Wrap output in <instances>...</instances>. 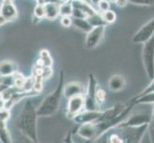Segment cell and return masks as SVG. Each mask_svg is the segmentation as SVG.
I'll use <instances>...</instances> for the list:
<instances>
[{"label": "cell", "mask_w": 154, "mask_h": 143, "mask_svg": "<svg viewBox=\"0 0 154 143\" xmlns=\"http://www.w3.org/2000/svg\"><path fill=\"white\" fill-rule=\"evenodd\" d=\"M152 92H154V78L152 79V80H150L149 85H148L146 88H145L144 90H143V91L140 94H138L137 95H135L134 97H142V95L146 94H149V93H152Z\"/></svg>", "instance_id": "cell-31"}, {"label": "cell", "mask_w": 154, "mask_h": 143, "mask_svg": "<svg viewBox=\"0 0 154 143\" xmlns=\"http://www.w3.org/2000/svg\"><path fill=\"white\" fill-rule=\"evenodd\" d=\"M89 1H90V3H91L92 5H93V6L95 7V8H96V6H97V4L100 1V0H89Z\"/></svg>", "instance_id": "cell-38"}, {"label": "cell", "mask_w": 154, "mask_h": 143, "mask_svg": "<svg viewBox=\"0 0 154 143\" xmlns=\"http://www.w3.org/2000/svg\"><path fill=\"white\" fill-rule=\"evenodd\" d=\"M60 24L65 28L71 27L73 24V17L72 16H60Z\"/></svg>", "instance_id": "cell-33"}, {"label": "cell", "mask_w": 154, "mask_h": 143, "mask_svg": "<svg viewBox=\"0 0 154 143\" xmlns=\"http://www.w3.org/2000/svg\"><path fill=\"white\" fill-rule=\"evenodd\" d=\"M102 115V110L99 111H85L83 110L82 112L76 115L72 120L78 124H82V123H89V122H97L100 118Z\"/></svg>", "instance_id": "cell-10"}, {"label": "cell", "mask_w": 154, "mask_h": 143, "mask_svg": "<svg viewBox=\"0 0 154 143\" xmlns=\"http://www.w3.org/2000/svg\"><path fill=\"white\" fill-rule=\"evenodd\" d=\"M67 107H66V115L68 118L72 119L76 115L79 114L84 110V95L79 94L76 97L68 98Z\"/></svg>", "instance_id": "cell-7"}, {"label": "cell", "mask_w": 154, "mask_h": 143, "mask_svg": "<svg viewBox=\"0 0 154 143\" xmlns=\"http://www.w3.org/2000/svg\"><path fill=\"white\" fill-rule=\"evenodd\" d=\"M154 34V17L138 30L132 37V42L136 44H143Z\"/></svg>", "instance_id": "cell-8"}, {"label": "cell", "mask_w": 154, "mask_h": 143, "mask_svg": "<svg viewBox=\"0 0 154 143\" xmlns=\"http://www.w3.org/2000/svg\"><path fill=\"white\" fill-rule=\"evenodd\" d=\"M14 86L15 88H18L21 90V88H22L23 84L25 82V79L26 77L21 73L20 72L17 71L14 73Z\"/></svg>", "instance_id": "cell-27"}, {"label": "cell", "mask_w": 154, "mask_h": 143, "mask_svg": "<svg viewBox=\"0 0 154 143\" xmlns=\"http://www.w3.org/2000/svg\"><path fill=\"white\" fill-rule=\"evenodd\" d=\"M38 115L36 114L35 107L30 99H27L19 113L17 127L20 133L33 142L38 141Z\"/></svg>", "instance_id": "cell-1"}, {"label": "cell", "mask_w": 154, "mask_h": 143, "mask_svg": "<svg viewBox=\"0 0 154 143\" xmlns=\"http://www.w3.org/2000/svg\"><path fill=\"white\" fill-rule=\"evenodd\" d=\"M128 101L134 106L139 104H154V92L144 94L140 97H132Z\"/></svg>", "instance_id": "cell-18"}, {"label": "cell", "mask_w": 154, "mask_h": 143, "mask_svg": "<svg viewBox=\"0 0 154 143\" xmlns=\"http://www.w3.org/2000/svg\"><path fill=\"white\" fill-rule=\"evenodd\" d=\"M150 118L151 115L147 114L133 115L131 116H128L123 122H121L116 127V129H121L124 128V127H128V126H141L144 124H148L150 122Z\"/></svg>", "instance_id": "cell-11"}, {"label": "cell", "mask_w": 154, "mask_h": 143, "mask_svg": "<svg viewBox=\"0 0 154 143\" xmlns=\"http://www.w3.org/2000/svg\"><path fill=\"white\" fill-rule=\"evenodd\" d=\"M53 75V67H43L42 68V73L41 76L44 79H48L52 76Z\"/></svg>", "instance_id": "cell-34"}, {"label": "cell", "mask_w": 154, "mask_h": 143, "mask_svg": "<svg viewBox=\"0 0 154 143\" xmlns=\"http://www.w3.org/2000/svg\"><path fill=\"white\" fill-rule=\"evenodd\" d=\"M9 22V21L5 18L3 15H1L0 14V27H1V26H3V25H5V24H7Z\"/></svg>", "instance_id": "cell-37"}, {"label": "cell", "mask_w": 154, "mask_h": 143, "mask_svg": "<svg viewBox=\"0 0 154 143\" xmlns=\"http://www.w3.org/2000/svg\"><path fill=\"white\" fill-rule=\"evenodd\" d=\"M107 1H109L110 3H115L116 0H107Z\"/></svg>", "instance_id": "cell-42"}, {"label": "cell", "mask_w": 154, "mask_h": 143, "mask_svg": "<svg viewBox=\"0 0 154 143\" xmlns=\"http://www.w3.org/2000/svg\"><path fill=\"white\" fill-rule=\"evenodd\" d=\"M89 23L92 25V27H97V26H107L104 22V20L102 16V13H99L98 10L95 13H93L92 15H90V16L87 17Z\"/></svg>", "instance_id": "cell-22"}, {"label": "cell", "mask_w": 154, "mask_h": 143, "mask_svg": "<svg viewBox=\"0 0 154 143\" xmlns=\"http://www.w3.org/2000/svg\"><path fill=\"white\" fill-rule=\"evenodd\" d=\"M38 60L43 67H53V64H54V60H53L50 52L45 49L39 52Z\"/></svg>", "instance_id": "cell-20"}, {"label": "cell", "mask_w": 154, "mask_h": 143, "mask_svg": "<svg viewBox=\"0 0 154 143\" xmlns=\"http://www.w3.org/2000/svg\"><path fill=\"white\" fill-rule=\"evenodd\" d=\"M63 86H64V71L60 70L57 88L48 95H46L43 101L36 109V114L38 116L50 118L57 112L63 97Z\"/></svg>", "instance_id": "cell-2"}, {"label": "cell", "mask_w": 154, "mask_h": 143, "mask_svg": "<svg viewBox=\"0 0 154 143\" xmlns=\"http://www.w3.org/2000/svg\"><path fill=\"white\" fill-rule=\"evenodd\" d=\"M2 2H14V0H1Z\"/></svg>", "instance_id": "cell-41"}, {"label": "cell", "mask_w": 154, "mask_h": 143, "mask_svg": "<svg viewBox=\"0 0 154 143\" xmlns=\"http://www.w3.org/2000/svg\"><path fill=\"white\" fill-rule=\"evenodd\" d=\"M142 52V59L143 64L147 77L149 80L154 78V34L145 42Z\"/></svg>", "instance_id": "cell-3"}, {"label": "cell", "mask_w": 154, "mask_h": 143, "mask_svg": "<svg viewBox=\"0 0 154 143\" xmlns=\"http://www.w3.org/2000/svg\"><path fill=\"white\" fill-rule=\"evenodd\" d=\"M18 71L17 65L12 60L4 59L0 61V76H11Z\"/></svg>", "instance_id": "cell-15"}, {"label": "cell", "mask_w": 154, "mask_h": 143, "mask_svg": "<svg viewBox=\"0 0 154 143\" xmlns=\"http://www.w3.org/2000/svg\"><path fill=\"white\" fill-rule=\"evenodd\" d=\"M11 118V111L7 109H0V121L8 122Z\"/></svg>", "instance_id": "cell-32"}, {"label": "cell", "mask_w": 154, "mask_h": 143, "mask_svg": "<svg viewBox=\"0 0 154 143\" xmlns=\"http://www.w3.org/2000/svg\"><path fill=\"white\" fill-rule=\"evenodd\" d=\"M85 93V87L82 83L73 81L69 83H64L63 86V97L65 98H70L72 97H76L79 94H84Z\"/></svg>", "instance_id": "cell-12"}, {"label": "cell", "mask_w": 154, "mask_h": 143, "mask_svg": "<svg viewBox=\"0 0 154 143\" xmlns=\"http://www.w3.org/2000/svg\"><path fill=\"white\" fill-rule=\"evenodd\" d=\"M100 13H102V16H103V18L104 20V22L107 25H111V24L115 23V21L117 19V14H116V13L114 12V10L109 9V10H105V12Z\"/></svg>", "instance_id": "cell-25"}, {"label": "cell", "mask_w": 154, "mask_h": 143, "mask_svg": "<svg viewBox=\"0 0 154 143\" xmlns=\"http://www.w3.org/2000/svg\"><path fill=\"white\" fill-rule=\"evenodd\" d=\"M108 89L112 92H120L124 90L126 86L125 77L122 75H114L112 76L107 82Z\"/></svg>", "instance_id": "cell-14"}, {"label": "cell", "mask_w": 154, "mask_h": 143, "mask_svg": "<svg viewBox=\"0 0 154 143\" xmlns=\"http://www.w3.org/2000/svg\"><path fill=\"white\" fill-rule=\"evenodd\" d=\"M0 14L6 18L9 22L14 21L18 16V10L14 2H1L0 5Z\"/></svg>", "instance_id": "cell-13"}, {"label": "cell", "mask_w": 154, "mask_h": 143, "mask_svg": "<svg viewBox=\"0 0 154 143\" xmlns=\"http://www.w3.org/2000/svg\"><path fill=\"white\" fill-rule=\"evenodd\" d=\"M71 0H60V3H64V2H70Z\"/></svg>", "instance_id": "cell-40"}, {"label": "cell", "mask_w": 154, "mask_h": 143, "mask_svg": "<svg viewBox=\"0 0 154 143\" xmlns=\"http://www.w3.org/2000/svg\"><path fill=\"white\" fill-rule=\"evenodd\" d=\"M96 9L99 13L105 12V10L110 9V2L107 1V0H100V1L97 4Z\"/></svg>", "instance_id": "cell-29"}, {"label": "cell", "mask_w": 154, "mask_h": 143, "mask_svg": "<svg viewBox=\"0 0 154 143\" xmlns=\"http://www.w3.org/2000/svg\"><path fill=\"white\" fill-rule=\"evenodd\" d=\"M45 18L48 20H56L60 17V3L49 2L44 4Z\"/></svg>", "instance_id": "cell-16"}, {"label": "cell", "mask_w": 154, "mask_h": 143, "mask_svg": "<svg viewBox=\"0 0 154 143\" xmlns=\"http://www.w3.org/2000/svg\"><path fill=\"white\" fill-rule=\"evenodd\" d=\"M14 83V75L11 76H0V85L5 87V88H9V87H13Z\"/></svg>", "instance_id": "cell-26"}, {"label": "cell", "mask_w": 154, "mask_h": 143, "mask_svg": "<svg viewBox=\"0 0 154 143\" xmlns=\"http://www.w3.org/2000/svg\"><path fill=\"white\" fill-rule=\"evenodd\" d=\"M45 18V7L44 4L38 3L34 9L33 13V23L35 24Z\"/></svg>", "instance_id": "cell-21"}, {"label": "cell", "mask_w": 154, "mask_h": 143, "mask_svg": "<svg viewBox=\"0 0 154 143\" xmlns=\"http://www.w3.org/2000/svg\"><path fill=\"white\" fill-rule=\"evenodd\" d=\"M73 7L71 1L60 4V16H72Z\"/></svg>", "instance_id": "cell-24"}, {"label": "cell", "mask_w": 154, "mask_h": 143, "mask_svg": "<svg viewBox=\"0 0 154 143\" xmlns=\"http://www.w3.org/2000/svg\"><path fill=\"white\" fill-rule=\"evenodd\" d=\"M128 2L138 6H153L154 0H128Z\"/></svg>", "instance_id": "cell-30"}, {"label": "cell", "mask_w": 154, "mask_h": 143, "mask_svg": "<svg viewBox=\"0 0 154 143\" xmlns=\"http://www.w3.org/2000/svg\"><path fill=\"white\" fill-rule=\"evenodd\" d=\"M72 26H74L76 29L82 31L85 34H87L88 31L93 28L92 25L89 23L87 18H73Z\"/></svg>", "instance_id": "cell-17"}, {"label": "cell", "mask_w": 154, "mask_h": 143, "mask_svg": "<svg viewBox=\"0 0 154 143\" xmlns=\"http://www.w3.org/2000/svg\"><path fill=\"white\" fill-rule=\"evenodd\" d=\"M108 142L110 143H123V139L119 134H112L109 136V140Z\"/></svg>", "instance_id": "cell-35"}, {"label": "cell", "mask_w": 154, "mask_h": 143, "mask_svg": "<svg viewBox=\"0 0 154 143\" xmlns=\"http://www.w3.org/2000/svg\"><path fill=\"white\" fill-rule=\"evenodd\" d=\"M106 97H107V94H106L105 90L100 86H98L96 89V93H95V98H96V101L100 107L105 103Z\"/></svg>", "instance_id": "cell-23"}, {"label": "cell", "mask_w": 154, "mask_h": 143, "mask_svg": "<svg viewBox=\"0 0 154 143\" xmlns=\"http://www.w3.org/2000/svg\"><path fill=\"white\" fill-rule=\"evenodd\" d=\"M76 134L85 140H97L98 139V130L95 122L78 124Z\"/></svg>", "instance_id": "cell-9"}, {"label": "cell", "mask_w": 154, "mask_h": 143, "mask_svg": "<svg viewBox=\"0 0 154 143\" xmlns=\"http://www.w3.org/2000/svg\"><path fill=\"white\" fill-rule=\"evenodd\" d=\"M99 86L97 78L93 73H90L88 76V84L85 88L84 93V110L85 111H99L100 107L98 105L96 98H95V93L96 89Z\"/></svg>", "instance_id": "cell-4"}, {"label": "cell", "mask_w": 154, "mask_h": 143, "mask_svg": "<svg viewBox=\"0 0 154 143\" xmlns=\"http://www.w3.org/2000/svg\"><path fill=\"white\" fill-rule=\"evenodd\" d=\"M128 3H129L128 0H116V1H115V4L119 8H125Z\"/></svg>", "instance_id": "cell-36"}, {"label": "cell", "mask_w": 154, "mask_h": 143, "mask_svg": "<svg viewBox=\"0 0 154 143\" xmlns=\"http://www.w3.org/2000/svg\"><path fill=\"white\" fill-rule=\"evenodd\" d=\"M147 132H148V134H149L150 141L154 143V104H153L152 115L150 118V122L148 123V127H147Z\"/></svg>", "instance_id": "cell-28"}, {"label": "cell", "mask_w": 154, "mask_h": 143, "mask_svg": "<svg viewBox=\"0 0 154 143\" xmlns=\"http://www.w3.org/2000/svg\"><path fill=\"white\" fill-rule=\"evenodd\" d=\"M104 31H105V26L93 27L86 34V37L85 40H84V47L86 49H94L95 47H97L103 38Z\"/></svg>", "instance_id": "cell-6"}, {"label": "cell", "mask_w": 154, "mask_h": 143, "mask_svg": "<svg viewBox=\"0 0 154 143\" xmlns=\"http://www.w3.org/2000/svg\"><path fill=\"white\" fill-rule=\"evenodd\" d=\"M148 124L141 126H128L121 128V136L125 143H140L142 142L146 132H147Z\"/></svg>", "instance_id": "cell-5"}, {"label": "cell", "mask_w": 154, "mask_h": 143, "mask_svg": "<svg viewBox=\"0 0 154 143\" xmlns=\"http://www.w3.org/2000/svg\"><path fill=\"white\" fill-rule=\"evenodd\" d=\"M5 106V100L0 97V109H3Z\"/></svg>", "instance_id": "cell-39"}, {"label": "cell", "mask_w": 154, "mask_h": 143, "mask_svg": "<svg viewBox=\"0 0 154 143\" xmlns=\"http://www.w3.org/2000/svg\"><path fill=\"white\" fill-rule=\"evenodd\" d=\"M8 122L0 121V142L2 143H12L13 139L8 129Z\"/></svg>", "instance_id": "cell-19"}]
</instances>
